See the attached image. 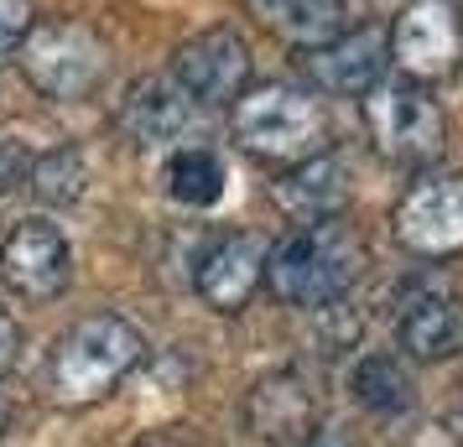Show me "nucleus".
Wrapping results in <instances>:
<instances>
[{"label":"nucleus","instance_id":"obj_1","mask_svg":"<svg viewBox=\"0 0 463 447\" xmlns=\"http://www.w3.org/2000/svg\"><path fill=\"white\" fill-rule=\"evenodd\" d=\"M364 271V239L359 229L334 213V219H313L276 245L266 256V286L276 302L287 307H334L349 297V286Z\"/></svg>","mask_w":463,"mask_h":447},{"label":"nucleus","instance_id":"obj_2","mask_svg":"<svg viewBox=\"0 0 463 447\" xmlns=\"http://www.w3.org/2000/svg\"><path fill=\"white\" fill-rule=\"evenodd\" d=\"M146 359L141 328L120 312H89L52 343L47 359V401L58 405H94Z\"/></svg>","mask_w":463,"mask_h":447},{"label":"nucleus","instance_id":"obj_3","mask_svg":"<svg viewBox=\"0 0 463 447\" xmlns=\"http://www.w3.org/2000/svg\"><path fill=\"white\" fill-rule=\"evenodd\" d=\"M234 141L260 156V162H307L317 151H328V109L323 99H313L307 88H292V84H260V88H245L234 99Z\"/></svg>","mask_w":463,"mask_h":447},{"label":"nucleus","instance_id":"obj_4","mask_svg":"<svg viewBox=\"0 0 463 447\" xmlns=\"http://www.w3.org/2000/svg\"><path fill=\"white\" fill-rule=\"evenodd\" d=\"M16 63L47 99H89L109 79V47L89 22H43L16 47Z\"/></svg>","mask_w":463,"mask_h":447},{"label":"nucleus","instance_id":"obj_5","mask_svg":"<svg viewBox=\"0 0 463 447\" xmlns=\"http://www.w3.org/2000/svg\"><path fill=\"white\" fill-rule=\"evenodd\" d=\"M359 99H364V130H370V141H375L380 156L411 162V167L442 156V146H448V115H442V105L432 99L427 84L380 79Z\"/></svg>","mask_w":463,"mask_h":447},{"label":"nucleus","instance_id":"obj_6","mask_svg":"<svg viewBox=\"0 0 463 447\" xmlns=\"http://www.w3.org/2000/svg\"><path fill=\"white\" fill-rule=\"evenodd\" d=\"M391 63L411 84H442L463 63V11L453 0H406L391 26Z\"/></svg>","mask_w":463,"mask_h":447},{"label":"nucleus","instance_id":"obj_7","mask_svg":"<svg viewBox=\"0 0 463 447\" xmlns=\"http://www.w3.org/2000/svg\"><path fill=\"white\" fill-rule=\"evenodd\" d=\"M391 235L401 250L421 260L463 256V177L458 172H421L411 188L401 192L391 213Z\"/></svg>","mask_w":463,"mask_h":447},{"label":"nucleus","instance_id":"obj_8","mask_svg":"<svg viewBox=\"0 0 463 447\" xmlns=\"http://www.w3.org/2000/svg\"><path fill=\"white\" fill-rule=\"evenodd\" d=\"M172 79L198 109L234 105L250 88V42L234 26H209V32H198L177 47Z\"/></svg>","mask_w":463,"mask_h":447},{"label":"nucleus","instance_id":"obj_9","mask_svg":"<svg viewBox=\"0 0 463 447\" xmlns=\"http://www.w3.org/2000/svg\"><path fill=\"white\" fill-rule=\"evenodd\" d=\"M0 281L26 302H52L73 281V250L58 224L22 219L0 245Z\"/></svg>","mask_w":463,"mask_h":447},{"label":"nucleus","instance_id":"obj_10","mask_svg":"<svg viewBox=\"0 0 463 447\" xmlns=\"http://www.w3.org/2000/svg\"><path fill=\"white\" fill-rule=\"evenodd\" d=\"M266 256H271V245L260 235H250V229L219 235L198 256V271H193L198 297L209 302L213 312H240L260 292V281H266Z\"/></svg>","mask_w":463,"mask_h":447},{"label":"nucleus","instance_id":"obj_11","mask_svg":"<svg viewBox=\"0 0 463 447\" xmlns=\"http://www.w3.org/2000/svg\"><path fill=\"white\" fill-rule=\"evenodd\" d=\"M396 339L411 359L463 354V302L432 281H411L396 302Z\"/></svg>","mask_w":463,"mask_h":447},{"label":"nucleus","instance_id":"obj_12","mask_svg":"<svg viewBox=\"0 0 463 447\" xmlns=\"http://www.w3.org/2000/svg\"><path fill=\"white\" fill-rule=\"evenodd\" d=\"M245 422L260 442L271 447H297L307 442L317 432V396L313 385L302 380L297 369H276L266 380L250 385V396H245Z\"/></svg>","mask_w":463,"mask_h":447},{"label":"nucleus","instance_id":"obj_13","mask_svg":"<svg viewBox=\"0 0 463 447\" xmlns=\"http://www.w3.org/2000/svg\"><path fill=\"white\" fill-rule=\"evenodd\" d=\"M385 63H391V47H385V32H375V26H354L334 42L302 52V73L323 94H364L385 79Z\"/></svg>","mask_w":463,"mask_h":447},{"label":"nucleus","instance_id":"obj_14","mask_svg":"<svg viewBox=\"0 0 463 447\" xmlns=\"http://www.w3.org/2000/svg\"><path fill=\"white\" fill-rule=\"evenodd\" d=\"M245 5L271 37L292 42L297 52L364 26V11H370V0H245Z\"/></svg>","mask_w":463,"mask_h":447},{"label":"nucleus","instance_id":"obj_15","mask_svg":"<svg viewBox=\"0 0 463 447\" xmlns=\"http://www.w3.org/2000/svg\"><path fill=\"white\" fill-rule=\"evenodd\" d=\"M198 126V105L177 88L172 73H151L126 94L120 105V130H126L136 146H167L177 135H188Z\"/></svg>","mask_w":463,"mask_h":447},{"label":"nucleus","instance_id":"obj_16","mask_svg":"<svg viewBox=\"0 0 463 447\" xmlns=\"http://www.w3.org/2000/svg\"><path fill=\"white\" fill-rule=\"evenodd\" d=\"M271 203L287 213V219H297V224L334 219V213H344V203H349V167L338 162L334 151H317V156H307V162H297V167H287L276 177Z\"/></svg>","mask_w":463,"mask_h":447},{"label":"nucleus","instance_id":"obj_17","mask_svg":"<svg viewBox=\"0 0 463 447\" xmlns=\"http://www.w3.org/2000/svg\"><path fill=\"white\" fill-rule=\"evenodd\" d=\"M349 390H354V401L364 411H375V416H401V411H411L417 401V385H411V369L396 359V354H364L354 364V375H349Z\"/></svg>","mask_w":463,"mask_h":447},{"label":"nucleus","instance_id":"obj_18","mask_svg":"<svg viewBox=\"0 0 463 447\" xmlns=\"http://www.w3.org/2000/svg\"><path fill=\"white\" fill-rule=\"evenodd\" d=\"M162 182L177 203H188V209H213L219 198H224V182H230V172L219 162V151L209 146H177L167 156V172H162Z\"/></svg>","mask_w":463,"mask_h":447},{"label":"nucleus","instance_id":"obj_19","mask_svg":"<svg viewBox=\"0 0 463 447\" xmlns=\"http://www.w3.org/2000/svg\"><path fill=\"white\" fill-rule=\"evenodd\" d=\"M32 192L43 198V203H52V209H68V203H79L89 192V167L84 156L73 146L63 151H47L43 162L32 167Z\"/></svg>","mask_w":463,"mask_h":447},{"label":"nucleus","instance_id":"obj_20","mask_svg":"<svg viewBox=\"0 0 463 447\" xmlns=\"http://www.w3.org/2000/svg\"><path fill=\"white\" fill-rule=\"evenodd\" d=\"M32 26H37V5L32 0H0V63L16 58V47L26 42Z\"/></svg>","mask_w":463,"mask_h":447},{"label":"nucleus","instance_id":"obj_21","mask_svg":"<svg viewBox=\"0 0 463 447\" xmlns=\"http://www.w3.org/2000/svg\"><path fill=\"white\" fill-rule=\"evenodd\" d=\"M16 354H22V333H16V322L0 312V375L16 369Z\"/></svg>","mask_w":463,"mask_h":447},{"label":"nucleus","instance_id":"obj_22","mask_svg":"<svg viewBox=\"0 0 463 447\" xmlns=\"http://www.w3.org/2000/svg\"><path fill=\"white\" fill-rule=\"evenodd\" d=\"M16 172H22V151H16V146H0V192L16 182Z\"/></svg>","mask_w":463,"mask_h":447},{"label":"nucleus","instance_id":"obj_23","mask_svg":"<svg viewBox=\"0 0 463 447\" xmlns=\"http://www.w3.org/2000/svg\"><path fill=\"white\" fill-rule=\"evenodd\" d=\"M297 447H354V442H349L338 426H317L313 437H307V442H297Z\"/></svg>","mask_w":463,"mask_h":447},{"label":"nucleus","instance_id":"obj_24","mask_svg":"<svg viewBox=\"0 0 463 447\" xmlns=\"http://www.w3.org/2000/svg\"><path fill=\"white\" fill-rule=\"evenodd\" d=\"M448 432H453V442L463 447V405H458V411H453V416H448Z\"/></svg>","mask_w":463,"mask_h":447},{"label":"nucleus","instance_id":"obj_25","mask_svg":"<svg viewBox=\"0 0 463 447\" xmlns=\"http://www.w3.org/2000/svg\"><path fill=\"white\" fill-rule=\"evenodd\" d=\"M0 432H5V405H0Z\"/></svg>","mask_w":463,"mask_h":447}]
</instances>
